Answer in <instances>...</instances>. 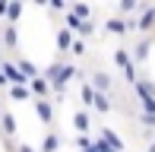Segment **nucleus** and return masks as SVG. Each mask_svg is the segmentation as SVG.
<instances>
[{
    "instance_id": "obj_24",
    "label": "nucleus",
    "mask_w": 155,
    "mask_h": 152,
    "mask_svg": "<svg viewBox=\"0 0 155 152\" xmlns=\"http://www.w3.org/2000/svg\"><path fill=\"white\" fill-rule=\"evenodd\" d=\"M48 13H51V16H67L70 13V3H63V0H51V3H48Z\"/></svg>"
},
{
    "instance_id": "obj_29",
    "label": "nucleus",
    "mask_w": 155,
    "mask_h": 152,
    "mask_svg": "<svg viewBox=\"0 0 155 152\" xmlns=\"http://www.w3.org/2000/svg\"><path fill=\"white\" fill-rule=\"evenodd\" d=\"M3 111H6V108H3V101H0V117H3Z\"/></svg>"
},
{
    "instance_id": "obj_25",
    "label": "nucleus",
    "mask_w": 155,
    "mask_h": 152,
    "mask_svg": "<svg viewBox=\"0 0 155 152\" xmlns=\"http://www.w3.org/2000/svg\"><path fill=\"white\" fill-rule=\"evenodd\" d=\"M95 32H98V25H95V19H89V22H82V29H79V35H76V38H92L95 35Z\"/></svg>"
},
{
    "instance_id": "obj_9",
    "label": "nucleus",
    "mask_w": 155,
    "mask_h": 152,
    "mask_svg": "<svg viewBox=\"0 0 155 152\" xmlns=\"http://www.w3.org/2000/svg\"><path fill=\"white\" fill-rule=\"evenodd\" d=\"M60 146H63V133L57 127H51V130H45V136H41L38 152H60Z\"/></svg>"
},
{
    "instance_id": "obj_21",
    "label": "nucleus",
    "mask_w": 155,
    "mask_h": 152,
    "mask_svg": "<svg viewBox=\"0 0 155 152\" xmlns=\"http://www.w3.org/2000/svg\"><path fill=\"white\" fill-rule=\"evenodd\" d=\"M25 13V3H19V0H10V13H6V25H16L19 19H22Z\"/></svg>"
},
{
    "instance_id": "obj_11",
    "label": "nucleus",
    "mask_w": 155,
    "mask_h": 152,
    "mask_svg": "<svg viewBox=\"0 0 155 152\" xmlns=\"http://www.w3.org/2000/svg\"><path fill=\"white\" fill-rule=\"evenodd\" d=\"M0 45H3V51H16L19 48V25H0Z\"/></svg>"
},
{
    "instance_id": "obj_23",
    "label": "nucleus",
    "mask_w": 155,
    "mask_h": 152,
    "mask_svg": "<svg viewBox=\"0 0 155 152\" xmlns=\"http://www.w3.org/2000/svg\"><path fill=\"white\" fill-rule=\"evenodd\" d=\"M89 54V41L86 38H76L73 41V51H70V57H86Z\"/></svg>"
},
{
    "instance_id": "obj_12",
    "label": "nucleus",
    "mask_w": 155,
    "mask_h": 152,
    "mask_svg": "<svg viewBox=\"0 0 155 152\" xmlns=\"http://www.w3.org/2000/svg\"><path fill=\"white\" fill-rule=\"evenodd\" d=\"M95 136H98V140H104V143H108V146L114 149V152H127V143H124L120 136H117L114 130H111V127H101V124H98V130H95Z\"/></svg>"
},
{
    "instance_id": "obj_7",
    "label": "nucleus",
    "mask_w": 155,
    "mask_h": 152,
    "mask_svg": "<svg viewBox=\"0 0 155 152\" xmlns=\"http://www.w3.org/2000/svg\"><path fill=\"white\" fill-rule=\"evenodd\" d=\"M152 45H155V35L139 38L136 45H130V54H133V64L136 67H146V60H149V54H152Z\"/></svg>"
},
{
    "instance_id": "obj_4",
    "label": "nucleus",
    "mask_w": 155,
    "mask_h": 152,
    "mask_svg": "<svg viewBox=\"0 0 155 152\" xmlns=\"http://www.w3.org/2000/svg\"><path fill=\"white\" fill-rule=\"evenodd\" d=\"M101 32L104 35H111V38H127L133 32V19H124V16H114V13H111L108 19H104V25H101Z\"/></svg>"
},
{
    "instance_id": "obj_16",
    "label": "nucleus",
    "mask_w": 155,
    "mask_h": 152,
    "mask_svg": "<svg viewBox=\"0 0 155 152\" xmlns=\"http://www.w3.org/2000/svg\"><path fill=\"white\" fill-rule=\"evenodd\" d=\"M95 114H114L117 111V105H114V98H111V95H101L98 92L95 95V108H92Z\"/></svg>"
},
{
    "instance_id": "obj_5",
    "label": "nucleus",
    "mask_w": 155,
    "mask_h": 152,
    "mask_svg": "<svg viewBox=\"0 0 155 152\" xmlns=\"http://www.w3.org/2000/svg\"><path fill=\"white\" fill-rule=\"evenodd\" d=\"M70 124H73L76 136H92V130L98 127L95 117H92V111H86V108H76V111L70 114Z\"/></svg>"
},
{
    "instance_id": "obj_14",
    "label": "nucleus",
    "mask_w": 155,
    "mask_h": 152,
    "mask_svg": "<svg viewBox=\"0 0 155 152\" xmlns=\"http://www.w3.org/2000/svg\"><path fill=\"white\" fill-rule=\"evenodd\" d=\"M29 89H32V95H35V98H45V101H51V98H54V89H51V82H48L45 76L32 79V82H29Z\"/></svg>"
},
{
    "instance_id": "obj_13",
    "label": "nucleus",
    "mask_w": 155,
    "mask_h": 152,
    "mask_svg": "<svg viewBox=\"0 0 155 152\" xmlns=\"http://www.w3.org/2000/svg\"><path fill=\"white\" fill-rule=\"evenodd\" d=\"M133 95H136V101L155 98V79H149V73H143V76H139V82L133 86Z\"/></svg>"
},
{
    "instance_id": "obj_15",
    "label": "nucleus",
    "mask_w": 155,
    "mask_h": 152,
    "mask_svg": "<svg viewBox=\"0 0 155 152\" xmlns=\"http://www.w3.org/2000/svg\"><path fill=\"white\" fill-rule=\"evenodd\" d=\"M95 89H92V82H89V79H82L79 82V101H82V108H86V111H92V108H95Z\"/></svg>"
},
{
    "instance_id": "obj_27",
    "label": "nucleus",
    "mask_w": 155,
    "mask_h": 152,
    "mask_svg": "<svg viewBox=\"0 0 155 152\" xmlns=\"http://www.w3.org/2000/svg\"><path fill=\"white\" fill-rule=\"evenodd\" d=\"M0 89H3V92H6V89H10V79H6V76H3V70H0Z\"/></svg>"
},
{
    "instance_id": "obj_10",
    "label": "nucleus",
    "mask_w": 155,
    "mask_h": 152,
    "mask_svg": "<svg viewBox=\"0 0 155 152\" xmlns=\"http://www.w3.org/2000/svg\"><path fill=\"white\" fill-rule=\"evenodd\" d=\"M19 136V121H16V114L6 108L3 117H0V140H16Z\"/></svg>"
},
{
    "instance_id": "obj_20",
    "label": "nucleus",
    "mask_w": 155,
    "mask_h": 152,
    "mask_svg": "<svg viewBox=\"0 0 155 152\" xmlns=\"http://www.w3.org/2000/svg\"><path fill=\"white\" fill-rule=\"evenodd\" d=\"M3 149H6V152H38V146L22 143V140H3Z\"/></svg>"
},
{
    "instance_id": "obj_19",
    "label": "nucleus",
    "mask_w": 155,
    "mask_h": 152,
    "mask_svg": "<svg viewBox=\"0 0 155 152\" xmlns=\"http://www.w3.org/2000/svg\"><path fill=\"white\" fill-rule=\"evenodd\" d=\"M13 60H16V67H19V70H22L25 76H29V79H38V76H41V70H38V67H35V64H32L29 57H22V54H16V57H13Z\"/></svg>"
},
{
    "instance_id": "obj_17",
    "label": "nucleus",
    "mask_w": 155,
    "mask_h": 152,
    "mask_svg": "<svg viewBox=\"0 0 155 152\" xmlns=\"http://www.w3.org/2000/svg\"><path fill=\"white\" fill-rule=\"evenodd\" d=\"M143 10V3H136V0H120V3H114V16H124V19H130L133 13H139Z\"/></svg>"
},
{
    "instance_id": "obj_22",
    "label": "nucleus",
    "mask_w": 155,
    "mask_h": 152,
    "mask_svg": "<svg viewBox=\"0 0 155 152\" xmlns=\"http://www.w3.org/2000/svg\"><path fill=\"white\" fill-rule=\"evenodd\" d=\"M70 13H73L76 19H82V22H89V19L95 16V10H92L89 3H70Z\"/></svg>"
},
{
    "instance_id": "obj_26",
    "label": "nucleus",
    "mask_w": 155,
    "mask_h": 152,
    "mask_svg": "<svg viewBox=\"0 0 155 152\" xmlns=\"http://www.w3.org/2000/svg\"><path fill=\"white\" fill-rule=\"evenodd\" d=\"M139 111H143V114H155V98H146V101H139Z\"/></svg>"
},
{
    "instance_id": "obj_8",
    "label": "nucleus",
    "mask_w": 155,
    "mask_h": 152,
    "mask_svg": "<svg viewBox=\"0 0 155 152\" xmlns=\"http://www.w3.org/2000/svg\"><path fill=\"white\" fill-rule=\"evenodd\" d=\"M73 41L76 35L67 29V25H57V35H54V48H57V57H70V51H73Z\"/></svg>"
},
{
    "instance_id": "obj_2",
    "label": "nucleus",
    "mask_w": 155,
    "mask_h": 152,
    "mask_svg": "<svg viewBox=\"0 0 155 152\" xmlns=\"http://www.w3.org/2000/svg\"><path fill=\"white\" fill-rule=\"evenodd\" d=\"M133 32H139L143 38L155 35V3H143V10L133 19Z\"/></svg>"
},
{
    "instance_id": "obj_6",
    "label": "nucleus",
    "mask_w": 155,
    "mask_h": 152,
    "mask_svg": "<svg viewBox=\"0 0 155 152\" xmlns=\"http://www.w3.org/2000/svg\"><path fill=\"white\" fill-rule=\"evenodd\" d=\"M86 79L92 82V89H95V92H101V95H114V89H117V82H114V76H111L108 70H101V67H95V70L89 73Z\"/></svg>"
},
{
    "instance_id": "obj_3",
    "label": "nucleus",
    "mask_w": 155,
    "mask_h": 152,
    "mask_svg": "<svg viewBox=\"0 0 155 152\" xmlns=\"http://www.w3.org/2000/svg\"><path fill=\"white\" fill-rule=\"evenodd\" d=\"M32 111H35V117H38L41 124H45L48 130L51 127H57V101H45V98H35L32 101Z\"/></svg>"
},
{
    "instance_id": "obj_18",
    "label": "nucleus",
    "mask_w": 155,
    "mask_h": 152,
    "mask_svg": "<svg viewBox=\"0 0 155 152\" xmlns=\"http://www.w3.org/2000/svg\"><path fill=\"white\" fill-rule=\"evenodd\" d=\"M6 98L10 101H35V95H32L29 86H10L6 89Z\"/></svg>"
},
{
    "instance_id": "obj_1",
    "label": "nucleus",
    "mask_w": 155,
    "mask_h": 152,
    "mask_svg": "<svg viewBox=\"0 0 155 152\" xmlns=\"http://www.w3.org/2000/svg\"><path fill=\"white\" fill-rule=\"evenodd\" d=\"M111 64H114L117 70L124 73V82H127L130 89L136 86L139 76H143V73H139V67L133 64V54H130V48H127V45H117L114 51H111Z\"/></svg>"
},
{
    "instance_id": "obj_30",
    "label": "nucleus",
    "mask_w": 155,
    "mask_h": 152,
    "mask_svg": "<svg viewBox=\"0 0 155 152\" xmlns=\"http://www.w3.org/2000/svg\"><path fill=\"white\" fill-rule=\"evenodd\" d=\"M0 60H3V45H0Z\"/></svg>"
},
{
    "instance_id": "obj_28",
    "label": "nucleus",
    "mask_w": 155,
    "mask_h": 152,
    "mask_svg": "<svg viewBox=\"0 0 155 152\" xmlns=\"http://www.w3.org/2000/svg\"><path fill=\"white\" fill-rule=\"evenodd\" d=\"M146 152H155V136H152L149 143H146Z\"/></svg>"
}]
</instances>
